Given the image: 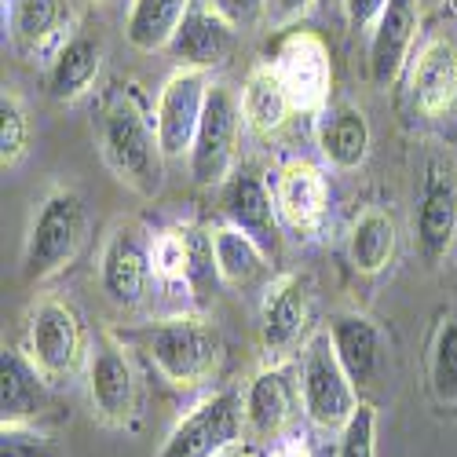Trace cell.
Here are the masks:
<instances>
[{
    "mask_svg": "<svg viewBox=\"0 0 457 457\" xmlns=\"http://www.w3.org/2000/svg\"><path fill=\"white\" fill-rule=\"evenodd\" d=\"M99 154L106 169L139 198H158L165 187V150L132 85L118 88L99 113Z\"/></svg>",
    "mask_w": 457,
    "mask_h": 457,
    "instance_id": "cell-1",
    "label": "cell"
},
{
    "mask_svg": "<svg viewBox=\"0 0 457 457\" xmlns=\"http://www.w3.org/2000/svg\"><path fill=\"white\" fill-rule=\"evenodd\" d=\"M139 348L172 388H202L223 366V333L205 315H172L136 333Z\"/></svg>",
    "mask_w": 457,
    "mask_h": 457,
    "instance_id": "cell-2",
    "label": "cell"
},
{
    "mask_svg": "<svg viewBox=\"0 0 457 457\" xmlns=\"http://www.w3.org/2000/svg\"><path fill=\"white\" fill-rule=\"evenodd\" d=\"M88 242V209L73 187H52L37 202L26 242H22V278L48 282L62 275Z\"/></svg>",
    "mask_w": 457,
    "mask_h": 457,
    "instance_id": "cell-3",
    "label": "cell"
},
{
    "mask_svg": "<svg viewBox=\"0 0 457 457\" xmlns=\"http://www.w3.org/2000/svg\"><path fill=\"white\" fill-rule=\"evenodd\" d=\"M88 329L70 300L62 296H41L26 312V340L22 352L41 370L52 385H62L88 362Z\"/></svg>",
    "mask_w": 457,
    "mask_h": 457,
    "instance_id": "cell-4",
    "label": "cell"
},
{
    "mask_svg": "<svg viewBox=\"0 0 457 457\" xmlns=\"http://www.w3.org/2000/svg\"><path fill=\"white\" fill-rule=\"evenodd\" d=\"M296 373H300V399H303V417L322 428V432H340L352 413L359 410V388L348 377L345 362L337 359V348L326 329L312 333L308 345L300 348L296 359Z\"/></svg>",
    "mask_w": 457,
    "mask_h": 457,
    "instance_id": "cell-5",
    "label": "cell"
},
{
    "mask_svg": "<svg viewBox=\"0 0 457 457\" xmlns=\"http://www.w3.org/2000/svg\"><path fill=\"white\" fill-rule=\"evenodd\" d=\"M315 333V282L303 271H282L260 296V345L268 362H289Z\"/></svg>",
    "mask_w": 457,
    "mask_h": 457,
    "instance_id": "cell-6",
    "label": "cell"
},
{
    "mask_svg": "<svg viewBox=\"0 0 457 457\" xmlns=\"http://www.w3.org/2000/svg\"><path fill=\"white\" fill-rule=\"evenodd\" d=\"M242 99L238 88H231L227 81H212L209 85V99L202 110V121L190 143V176L198 187H223L235 172L238 162V139H242Z\"/></svg>",
    "mask_w": 457,
    "mask_h": 457,
    "instance_id": "cell-7",
    "label": "cell"
},
{
    "mask_svg": "<svg viewBox=\"0 0 457 457\" xmlns=\"http://www.w3.org/2000/svg\"><path fill=\"white\" fill-rule=\"evenodd\" d=\"M85 388L92 417L106 428H129L139 413V377L125 340L113 333L92 337L85 362Z\"/></svg>",
    "mask_w": 457,
    "mask_h": 457,
    "instance_id": "cell-8",
    "label": "cell"
},
{
    "mask_svg": "<svg viewBox=\"0 0 457 457\" xmlns=\"http://www.w3.org/2000/svg\"><path fill=\"white\" fill-rule=\"evenodd\" d=\"M245 406L238 388H223L190 406L154 457H216L220 450L242 443Z\"/></svg>",
    "mask_w": 457,
    "mask_h": 457,
    "instance_id": "cell-9",
    "label": "cell"
},
{
    "mask_svg": "<svg viewBox=\"0 0 457 457\" xmlns=\"http://www.w3.org/2000/svg\"><path fill=\"white\" fill-rule=\"evenodd\" d=\"M271 62L293 99V110L319 118L333 96V52L326 45V37L319 29L296 26L278 41V52Z\"/></svg>",
    "mask_w": 457,
    "mask_h": 457,
    "instance_id": "cell-10",
    "label": "cell"
},
{
    "mask_svg": "<svg viewBox=\"0 0 457 457\" xmlns=\"http://www.w3.org/2000/svg\"><path fill=\"white\" fill-rule=\"evenodd\" d=\"M245 432L253 443H278L296 432V417L303 410L300 373L289 362H263L242 392Z\"/></svg>",
    "mask_w": 457,
    "mask_h": 457,
    "instance_id": "cell-11",
    "label": "cell"
},
{
    "mask_svg": "<svg viewBox=\"0 0 457 457\" xmlns=\"http://www.w3.org/2000/svg\"><path fill=\"white\" fill-rule=\"evenodd\" d=\"M209 73L195 70V66H176L165 85L158 88V103H154V129L162 139L165 158H187L190 154V143H195L198 121H202V110L209 99Z\"/></svg>",
    "mask_w": 457,
    "mask_h": 457,
    "instance_id": "cell-12",
    "label": "cell"
},
{
    "mask_svg": "<svg viewBox=\"0 0 457 457\" xmlns=\"http://www.w3.org/2000/svg\"><path fill=\"white\" fill-rule=\"evenodd\" d=\"M457 238V176L446 162L432 158L421 179V195H417L413 212V245L425 268H439L450 256Z\"/></svg>",
    "mask_w": 457,
    "mask_h": 457,
    "instance_id": "cell-13",
    "label": "cell"
},
{
    "mask_svg": "<svg viewBox=\"0 0 457 457\" xmlns=\"http://www.w3.org/2000/svg\"><path fill=\"white\" fill-rule=\"evenodd\" d=\"M103 62H106L103 33L78 19L73 29L66 33V41L55 48V55L45 62V96L59 106L81 103L96 88Z\"/></svg>",
    "mask_w": 457,
    "mask_h": 457,
    "instance_id": "cell-14",
    "label": "cell"
},
{
    "mask_svg": "<svg viewBox=\"0 0 457 457\" xmlns=\"http://www.w3.org/2000/svg\"><path fill=\"white\" fill-rule=\"evenodd\" d=\"M150 278H154L150 242H143V231L136 223H118L99 253V286L106 300L118 303V308H136L146 296Z\"/></svg>",
    "mask_w": 457,
    "mask_h": 457,
    "instance_id": "cell-15",
    "label": "cell"
},
{
    "mask_svg": "<svg viewBox=\"0 0 457 457\" xmlns=\"http://www.w3.org/2000/svg\"><path fill=\"white\" fill-rule=\"evenodd\" d=\"M417 33H421V0H388L377 26L370 29V81L377 88H392L410 70Z\"/></svg>",
    "mask_w": 457,
    "mask_h": 457,
    "instance_id": "cell-16",
    "label": "cell"
},
{
    "mask_svg": "<svg viewBox=\"0 0 457 457\" xmlns=\"http://www.w3.org/2000/svg\"><path fill=\"white\" fill-rule=\"evenodd\" d=\"M238 26L227 19L212 0H195L190 12L183 15L172 45H169V55L176 59V66H195V70H212V66H223L227 59L235 55L238 48Z\"/></svg>",
    "mask_w": 457,
    "mask_h": 457,
    "instance_id": "cell-17",
    "label": "cell"
},
{
    "mask_svg": "<svg viewBox=\"0 0 457 457\" xmlns=\"http://www.w3.org/2000/svg\"><path fill=\"white\" fill-rule=\"evenodd\" d=\"M271 190H275V205L286 227H293L300 235H315L322 227L326 209H329V179L322 165L308 158H289L275 172Z\"/></svg>",
    "mask_w": 457,
    "mask_h": 457,
    "instance_id": "cell-18",
    "label": "cell"
},
{
    "mask_svg": "<svg viewBox=\"0 0 457 457\" xmlns=\"http://www.w3.org/2000/svg\"><path fill=\"white\" fill-rule=\"evenodd\" d=\"M220 205H223V216L227 223L242 227V231L268 253L275 256L278 245H282V235H278V205H275V190L263 183L260 176L253 172H231V179L223 183V195H220Z\"/></svg>",
    "mask_w": 457,
    "mask_h": 457,
    "instance_id": "cell-19",
    "label": "cell"
},
{
    "mask_svg": "<svg viewBox=\"0 0 457 457\" xmlns=\"http://www.w3.org/2000/svg\"><path fill=\"white\" fill-rule=\"evenodd\" d=\"M326 333L337 348V359L345 362L355 388H373L388 362L385 348V329L377 326L366 312H333L326 322Z\"/></svg>",
    "mask_w": 457,
    "mask_h": 457,
    "instance_id": "cell-20",
    "label": "cell"
},
{
    "mask_svg": "<svg viewBox=\"0 0 457 457\" xmlns=\"http://www.w3.org/2000/svg\"><path fill=\"white\" fill-rule=\"evenodd\" d=\"M410 99L425 118H446L457 106V48L436 33L410 59Z\"/></svg>",
    "mask_w": 457,
    "mask_h": 457,
    "instance_id": "cell-21",
    "label": "cell"
},
{
    "mask_svg": "<svg viewBox=\"0 0 457 457\" xmlns=\"http://www.w3.org/2000/svg\"><path fill=\"white\" fill-rule=\"evenodd\" d=\"M315 146L329 169L337 172H355L366 165L370 146H373V129L366 110L352 99L329 103L315 118Z\"/></svg>",
    "mask_w": 457,
    "mask_h": 457,
    "instance_id": "cell-22",
    "label": "cell"
},
{
    "mask_svg": "<svg viewBox=\"0 0 457 457\" xmlns=\"http://www.w3.org/2000/svg\"><path fill=\"white\" fill-rule=\"evenodd\" d=\"M73 22L78 19L66 8V0H12V8H8L12 48L22 59L48 62L55 48L66 41Z\"/></svg>",
    "mask_w": 457,
    "mask_h": 457,
    "instance_id": "cell-23",
    "label": "cell"
},
{
    "mask_svg": "<svg viewBox=\"0 0 457 457\" xmlns=\"http://www.w3.org/2000/svg\"><path fill=\"white\" fill-rule=\"evenodd\" d=\"M52 380L22 348L0 355V425H37L52 410Z\"/></svg>",
    "mask_w": 457,
    "mask_h": 457,
    "instance_id": "cell-24",
    "label": "cell"
},
{
    "mask_svg": "<svg viewBox=\"0 0 457 457\" xmlns=\"http://www.w3.org/2000/svg\"><path fill=\"white\" fill-rule=\"evenodd\" d=\"M238 99H242L245 129L256 132V136H278L296 113L275 62H256L245 73V81L238 88Z\"/></svg>",
    "mask_w": 457,
    "mask_h": 457,
    "instance_id": "cell-25",
    "label": "cell"
},
{
    "mask_svg": "<svg viewBox=\"0 0 457 457\" xmlns=\"http://www.w3.org/2000/svg\"><path fill=\"white\" fill-rule=\"evenodd\" d=\"M395 245H399L395 216L388 209H380V205H366L348 227V260H352V268L366 278L392 268Z\"/></svg>",
    "mask_w": 457,
    "mask_h": 457,
    "instance_id": "cell-26",
    "label": "cell"
},
{
    "mask_svg": "<svg viewBox=\"0 0 457 457\" xmlns=\"http://www.w3.org/2000/svg\"><path fill=\"white\" fill-rule=\"evenodd\" d=\"M209 231V249H212V271L223 286H231V289H245L253 286L263 268H268V253H263L242 227L235 223H212L205 227Z\"/></svg>",
    "mask_w": 457,
    "mask_h": 457,
    "instance_id": "cell-27",
    "label": "cell"
},
{
    "mask_svg": "<svg viewBox=\"0 0 457 457\" xmlns=\"http://www.w3.org/2000/svg\"><path fill=\"white\" fill-rule=\"evenodd\" d=\"M190 4H195V0H129V12L121 22L129 48H136L139 55L169 52Z\"/></svg>",
    "mask_w": 457,
    "mask_h": 457,
    "instance_id": "cell-28",
    "label": "cell"
},
{
    "mask_svg": "<svg viewBox=\"0 0 457 457\" xmlns=\"http://www.w3.org/2000/svg\"><path fill=\"white\" fill-rule=\"evenodd\" d=\"M209 242V231H198V227H165L150 238V268H154V278L165 286H187L198 271V245Z\"/></svg>",
    "mask_w": 457,
    "mask_h": 457,
    "instance_id": "cell-29",
    "label": "cell"
},
{
    "mask_svg": "<svg viewBox=\"0 0 457 457\" xmlns=\"http://www.w3.org/2000/svg\"><path fill=\"white\" fill-rule=\"evenodd\" d=\"M29 146H33V113L15 88H4L0 92V165H4V172L19 169L29 158Z\"/></svg>",
    "mask_w": 457,
    "mask_h": 457,
    "instance_id": "cell-30",
    "label": "cell"
},
{
    "mask_svg": "<svg viewBox=\"0 0 457 457\" xmlns=\"http://www.w3.org/2000/svg\"><path fill=\"white\" fill-rule=\"evenodd\" d=\"M428 385L439 406L457 410V315H443L428 352Z\"/></svg>",
    "mask_w": 457,
    "mask_h": 457,
    "instance_id": "cell-31",
    "label": "cell"
},
{
    "mask_svg": "<svg viewBox=\"0 0 457 457\" xmlns=\"http://www.w3.org/2000/svg\"><path fill=\"white\" fill-rule=\"evenodd\" d=\"M337 436V457H377V406L359 403L352 421Z\"/></svg>",
    "mask_w": 457,
    "mask_h": 457,
    "instance_id": "cell-32",
    "label": "cell"
},
{
    "mask_svg": "<svg viewBox=\"0 0 457 457\" xmlns=\"http://www.w3.org/2000/svg\"><path fill=\"white\" fill-rule=\"evenodd\" d=\"M0 457H62V450L33 425H0Z\"/></svg>",
    "mask_w": 457,
    "mask_h": 457,
    "instance_id": "cell-33",
    "label": "cell"
},
{
    "mask_svg": "<svg viewBox=\"0 0 457 457\" xmlns=\"http://www.w3.org/2000/svg\"><path fill=\"white\" fill-rule=\"evenodd\" d=\"M212 4L231 19L238 29H253V26H260L263 19H268V12H271V0H212Z\"/></svg>",
    "mask_w": 457,
    "mask_h": 457,
    "instance_id": "cell-34",
    "label": "cell"
},
{
    "mask_svg": "<svg viewBox=\"0 0 457 457\" xmlns=\"http://www.w3.org/2000/svg\"><path fill=\"white\" fill-rule=\"evenodd\" d=\"M345 4V15L352 22V29H373L380 12L388 8V0H340Z\"/></svg>",
    "mask_w": 457,
    "mask_h": 457,
    "instance_id": "cell-35",
    "label": "cell"
},
{
    "mask_svg": "<svg viewBox=\"0 0 457 457\" xmlns=\"http://www.w3.org/2000/svg\"><path fill=\"white\" fill-rule=\"evenodd\" d=\"M312 4H315V0H271L268 19H271L275 26H289V22H296L303 12H308Z\"/></svg>",
    "mask_w": 457,
    "mask_h": 457,
    "instance_id": "cell-36",
    "label": "cell"
},
{
    "mask_svg": "<svg viewBox=\"0 0 457 457\" xmlns=\"http://www.w3.org/2000/svg\"><path fill=\"white\" fill-rule=\"evenodd\" d=\"M268 457H315V450H312L308 439H303V432H289L286 439L271 443V453Z\"/></svg>",
    "mask_w": 457,
    "mask_h": 457,
    "instance_id": "cell-37",
    "label": "cell"
},
{
    "mask_svg": "<svg viewBox=\"0 0 457 457\" xmlns=\"http://www.w3.org/2000/svg\"><path fill=\"white\" fill-rule=\"evenodd\" d=\"M216 457H256L249 446H242V443H235V446H227V450H220Z\"/></svg>",
    "mask_w": 457,
    "mask_h": 457,
    "instance_id": "cell-38",
    "label": "cell"
},
{
    "mask_svg": "<svg viewBox=\"0 0 457 457\" xmlns=\"http://www.w3.org/2000/svg\"><path fill=\"white\" fill-rule=\"evenodd\" d=\"M446 4H453V8H457V0H446Z\"/></svg>",
    "mask_w": 457,
    "mask_h": 457,
    "instance_id": "cell-39",
    "label": "cell"
},
{
    "mask_svg": "<svg viewBox=\"0 0 457 457\" xmlns=\"http://www.w3.org/2000/svg\"><path fill=\"white\" fill-rule=\"evenodd\" d=\"M96 4H103V0H96Z\"/></svg>",
    "mask_w": 457,
    "mask_h": 457,
    "instance_id": "cell-40",
    "label": "cell"
}]
</instances>
